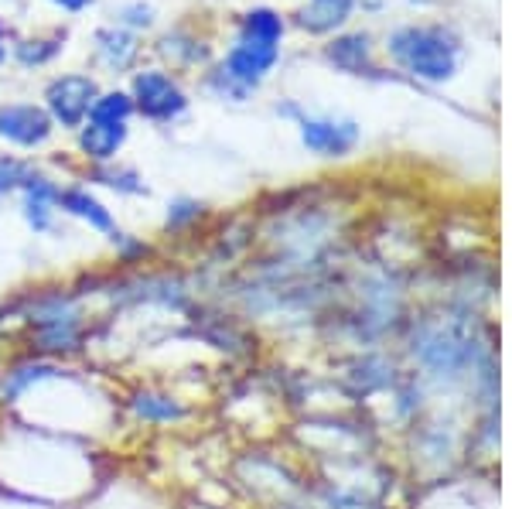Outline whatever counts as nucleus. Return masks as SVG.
Here are the masks:
<instances>
[{
    "mask_svg": "<svg viewBox=\"0 0 512 509\" xmlns=\"http://www.w3.org/2000/svg\"><path fill=\"white\" fill-rule=\"evenodd\" d=\"M4 431V451H0V486L35 499H79L96 486V469L89 451L76 445L69 434L41 431L31 424L11 421Z\"/></svg>",
    "mask_w": 512,
    "mask_h": 509,
    "instance_id": "obj_1",
    "label": "nucleus"
},
{
    "mask_svg": "<svg viewBox=\"0 0 512 509\" xmlns=\"http://www.w3.org/2000/svg\"><path fill=\"white\" fill-rule=\"evenodd\" d=\"M18 325L21 349L28 356L52 363H76L93 346L96 315L89 308V291L76 284H41L7 305Z\"/></svg>",
    "mask_w": 512,
    "mask_h": 509,
    "instance_id": "obj_2",
    "label": "nucleus"
},
{
    "mask_svg": "<svg viewBox=\"0 0 512 509\" xmlns=\"http://www.w3.org/2000/svg\"><path fill=\"white\" fill-rule=\"evenodd\" d=\"M410 363L420 383H461L475 366V339L468 325L454 315L414 318L407 339Z\"/></svg>",
    "mask_w": 512,
    "mask_h": 509,
    "instance_id": "obj_3",
    "label": "nucleus"
},
{
    "mask_svg": "<svg viewBox=\"0 0 512 509\" xmlns=\"http://www.w3.org/2000/svg\"><path fill=\"white\" fill-rule=\"evenodd\" d=\"M393 59L417 79L441 82L458 69V45L437 28H403L390 38Z\"/></svg>",
    "mask_w": 512,
    "mask_h": 509,
    "instance_id": "obj_4",
    "label": "nucleus"
},
{
    "mask_svg": "<svg viewBox=\"0 0 512 509\" xmlns=\"http://www.w3.org/2000/svg\"><path fill=\"white\" fill-rule=\"evenodd\" d=\"M120 410L137 424L151 431H175L185 428L195 417V407L178 390L161 387V383H137L134 390L123 393Z\"/></svg>",
    "mask_w": 512,
    "mask_h": 509,
    "instance_id": "obj_5",
    "label": "nucleus"
},
{
    "mask_svg": "<svg viewBox=\"0 0 512 509\" xmlns=\"http://www.w3.org/2000/svg\"><path fill=\"white\" fill-rule=\"evenodd\" d=\"M274 62H277V41L243 35L239 45L229 52L222 76H226L229 86L236 89V96H243V93H250L270 69H274Z\"/></svg>",
    "mask_w": 512,
    "mask_h": 509,
    "instance_id": "obj_6",
    "label": "nucleus"
},
{
    "mask_svg": "<svg viewBox=\"0 0 512 509\" xmlns=\"http://www.w3.org/2000/svg\"><path fill=\"white\" fill-rule=\"evenodd\" d=\"M96 82L86 76H62L48 86L45 93V110L52 123H62L69 130H79L89 120V110L96 103Z\"/></svg>",
    "mask_w": 512,
    "mask_h": 509,
    "instance_id": "obj_7",
    "label": "nucleus"
},
{
    "mask_svg": "<svg viewBox=\"0 0 512 509\" xmlns=\"http://www.w3.org/2000/svg\"><path fill=\"white\" fill-rule=\"evenodd\" d=\"M134 106L144 113L147 120H175L181 110L188 106L185 93L178 89V82L164 72H140L134 79Z\"/></svg>",
    "mask_w": 512,
    "mask_h": 509,
    "instance_id": "obj_8",
    "label": "nucleus"
},
{
    "mask_svg": "<svg viewBox=\"0 0 512 509\" xmlns=\"http://www.w3.org/2000/svg\"><path fill=\"white\" fill-rule=\"evenodd\" d=\"M55 123L48 117V110L31 103H11L0 106V137L14 147H24V151H35L52 137Z\"/></svg>",
    "mask_w": 512,
    "mask_h": 509,
    "instance_id": "obj_9",
    "label": "nucleus"
},
{
    "mask_svg": "<svg viewBox=\"0 0 512 509\" xmlns=\"http://www.w3.org/2000/svg\"><path fill=\"white\" fill-rule=\"evenodd\" d=\"M301 141L318 158H345L359 144V127L352 120L335 117H304L301 120Z\"/></svg>",
    "mask_w": 512,
    "mask_h": 509,
    "instance_id": "obj_10",
    "label": "nucleus"
},
{
    "mask_svg": "<svg viewBox=\"0 0 512 509\" xmlns=\"http://www.w3.org/2000/svg\"><path fill=\"white\" fill-rule=\"evenodd\" d=\"M59 192L62 185L52 178L31 171V178L21 188V219L35 236H45L55 229V216H59Z\"/></svg>",
    "mask_w": 512,
    "mask_h": 509,
    "instance_id": "obj_11",
    "label": "nucleus"
},
{
    "mask_svg": "<svg viewBox=\"0 0 512 509\" xmlns=\"http://www.w3.org/2000/svg\"><path fill=\"white\" fill-rule=\"evenodd\" d=\"M59 209L65 212V216L79 219V223H86L93 233L106 236L110 240L113 233H117V216H113V209H106V202H99L89 188L82 185H69L59 192Z\"/></svg>",
    "mask_w": 512,
    "mask_h": 509,
    "instance_id": "obj_12",
    "label": "nucleus"
},
{
    "mask_svg": "<svg viewBox=\"0 0 512 509\" xmlns=\"http://www.w3.org/2000/svg\"><path fill=\"white\" fill-rule=\"evenodd\" d=\"M400 380V373H393L390 359L383 352L369 349L362 356H355L345 373V383L352 387L355 397H373V393H390Z\"/></svg>",
    "mask_w": 512,
    "mask_h": 509,
    "instance_id": "obj_13",
    "label": "nucleus"
},
{
    "mask_svg": "<svg viewBox=\"0 0 512 509\" xmlns=\"http://www.w3.org/2000/svg\"><path fill=\"white\" fill-rule=\"evenodd\" d=\"M127 144V123H103V120H86L79 127V151L93 168L113 164L117 154Z\"/></svg>",
    "mask_w": 512,
    "mask_h": 509,
    "instance_id": "obj_14",
    "label": "nucleus"
},
{
    "mask_svg": "<svg viewBox=\"0 0 512 509\" xmlns=\"http://www.w3.org/2000/svg\"><path fill=\"white\" fill-rule=\"evenodd\" d=\"M110 243H113V253H117V264L123 270H144L154 257H158V250H154L151 243L140 240V236L123 233V229H117V233L110 236Z\"/></svg>",
    "mask_w": 512,
    "mask_h": 509,
    "instance_id": "obj_15",
    "label": "nucleus"
},
{
    "mask_svg": "<svg viewBox=\"0 0 512 509\" xmlns=\"http://www.w3.org/2000/svg\"><path fill=\"white\" fill-rule=\"evenodd\" d=\"M205 216V205L198 199H188V195H181V199H171L168 202V212H164V233L168 236H181L188 233L192 226H198V219Z\"/></svg>",
    "mask_w": 512,
    "mask_h": 509,
    "instance_id": "obj_16",
    "label": "nucleus"
},
{
    "mask_svg": "<svg viewBox=\"0 0 512 509\" xmlns=\"http://www.w3.org/2000/svg\"><path fill=\"white\" fill-rule=\"evenodd\" d=\"M297 18H301V24L308 31H332L349 18V4H338V0H315V4L304 7Z\"/></svg>",
    "mask_w": 512,
    "mask_h": 509,
    "instance_id": "obj_17",
    "label": "nucleus"
},
{
    "mask_svg": "<svg viewBox=\"0 0 512 509\" xmlns=\"http://www.w3.org/2000/svg\"><path fill=\"white\" fill-rule=\"evenodd\" d=\"M99 55H103V62L113 65V69H127L137 55V41H134V35L117 31V28L103 31V35H99Z\"/></svg>",
    "mask_w": 512,
    "mask_h": 509,
    "instance_id": "obj_18",
    "label": "nucleus"
},
{
    "mask_svg": "<svg viewBox=\"0 0 512 509\" xmlns=\"http://www.w3.org/2000/svg\"><path fill=\"white\" fill-rule=\"evenodd\" d=\"M318 509H383L379 503L366 496V492L352 489V486H321V496H318Z\"/></svg>",
    "mask_w": 512,
    "mask_h": 509,
    "instance_id": "obj_19",
    "label": "nucleus"
},
{
    "mask_svg": "<svg viewBox=\"0 0 512 509\" xmlns=\"http://www.w3.org/2000/svg\"><path fill=\"white\" fill-rule=\"evenodd\" d=\"M328 55H332L335 65H342V69L349 72H359L369 65V38L366 35H349V38H338L332 48H328Z\"/></svg>",
    "mask_w": 512,
    "mask_h": 509,
    "instance_id": "obj_20",
    "label": "nucleus"
},
{
    "mask_svg": "<svg viewBox=\"0 0 512 509\" xmlns=\"http://www.w3.org/2000/svg\"><path fill=\"white\" fill-rule=\"evenodd\" d=\"M93 178L99 185L113 188L117 195H147L144 178H140L134 168H113V164H103V168L93 171Z\"/></svg>",
    "mask_w": 512,
    "mask_h": 509,
    "instance_id": "obj_21",
    "label": "nucleus"
},
{
    "mask_svg": "<svg viewBox=\"0 0 512 509\" xmlns=\"http://www.w3.org/2000/svg\"><path fill=\"white\" fill-rule=\"evenodd\" d=\"M134 113V100L127 93H106L96 96L89 120H103V123H127V117Z\"/></svg>",
    "mask_w": 512,
    "mask_h": 509,
    "instance_id": "obj_22",
    "label": "nucleus"
},
{
    "mask_svg": "<svg viewBox=\"0 0 512 509\" xmlns=\"http://www.w3.org/2000/svg\"><path fill=\"white\" fill-rule=\"evenodd\" d=\"M31 164L14 158V154H0V199H7V195L21 192L24 182L31 178Z\"/></svg>",
    "mask_w": 512,
    "mask_h": 509,
    "instance_id": "obj_23",
    "label": "nucleus"
},
{
    "mask_svg": "<svg viewBox=\"0 0 512 509\" xmlns=\"http://www.w3.org/2000/svg\"><path fill=\"white\" fill-rule=\"evenodd\" d=\"M280 31H284V24H280L274 11H253L243 18V35H250V38L280 41Z\"/></svg>",
    "mask_w": 512,
    "mask_h": 509,
    "instance_id": "obj_24",
    "label": "nucleus"
},
{
    "mask_svg": "<svg viewBox=\"0 0 512 509\" xmlns=\"http://www.w3.org/2000/svg\"><path fill=\"white\" fill-rule=\"evenodd\" d=\"M127 21H130V24H151V11H147V7H130V11H127Z\"/></svg>",
    "mask_w": 512,
    "mask_h": 509,
    "instance_id": "obj_25",
    "label": "nucleus"
},
{
    "mask_svg": "<svg viewBox=\"0 0 512 509\" xmlns=\"http://www.w3.org/2000/svg\"><path fill=\"white\" fill-rule=\"evenodd\" d=\"M59 7H65V11H82L86 4H93V0H55Z\"/></svg>",
    "mask_w": 512,
    "mask_h": 509,
    "instance_id": "obj_26",
    "label": "nucleus"
},
{
    "mask_svg": "<svg viewBox=\"0 0 512 509\" xmlns=\"http://www.w3.org/2000/svg\"><path fill=\"white\" fill-rule=\"evenodd\" d=\"M0 59H4V35H0Z\"/></svg>",
    "mask_w": 512,
    "mask_h": 509,
    "instance_id": "obj_27",
    "label": "nucleus"
},
{
    "mask_svg": "<svg viewBox=\"0 0 512 509\" xmlns=\"http://www.w3.org/2000/svg\"><path fill=\"white\" fill-rule=\"evenodd\" d=\"M4 359H7V356H4V346H0V363H4Z\"/></svg>",
    "mask_w": 512,
    "mask_h": 509,
    "instance_id": "obj_28",
    "label": "nucleus"
},
{
    "mask_svg": "<svg viewBox=\"0 0 512 509\" xmlns=\"http://www.w3.org/2000/svg\"><path fill=\"white\" fill-rule=\"evenodd\" d=\"M338 4H352V0H338Z\"/></svg>",
    "mask_w": 512,
    "mask_h": 509,
    "instance_id": "obj_29",
    "label": "nucleus"
}]
</instances>
